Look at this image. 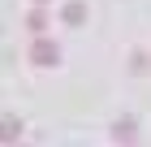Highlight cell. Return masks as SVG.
Listing matches in <instances>:
<instances>
[{
    "label": "cell",
    "instance_id": "1",
    "mask_svg": "<svg viewBox=\"0 0 151 147\" xmlns=\"http://www.w3.org/2000/svg\"><path fill=\"white\" fill-rule=\"evenodd\" d=\"M26 56H30V65H39V69H52V65L60 61V48L52 43L47 35H35V43H30V52H26Z\"/></svg>",
    "mask_w": 151,
    "mask_h": 147
},
{
    "label": "cell",
    "instance_id": "2",
    "mask_svg": "<svg viewBox=\"0 0 151 147\" xmlns=\"http://www.w3.org/2000/svg\"><path fill=\"white\" fill-rule=\"evenodd\" d=\"M134 130H138V121H134V117H116V121H112V138H116V143H134Z\"/></svg>",
    "mask_w": 151,
    "mask_h": 147
},
{
    "label": "cell",
    "instance_id": "3",
    "mask_svg": "<svg viewBox=\"0 0 151 147\" xmlns=\"http://www.w3.org/2000/svg\"><path fill=\"white\" fill-rule=\"evenodd\" d=\"M60 22L65 26H82L86 22V4H82V0H69V4L60 9Z\"/></svg>",
    "mask_w": 151,
    "mask_h": 147
},
{
    "label": "cell",
    "instance_id": "4",
    "mask_svg": "<svg viewBox=\"0 0 151 147\" xmlns=\"http://www.w3.org/2000/svg\"><path fill=\"white\" fill-rule=\"evenodd\" d=\"M0 130H4V143H17V138H22V117H13V113H4V121H0Z\"/></svg>",
    "mask_w": 151,
    "mask_h": 147
},
{
    "label": "cell",
    "instance_id": "5",
    "mask_svg": "<svg viewBox=\"0 0 151 147\" xmlns=\"http://www.w3.org/2000/svg\"><path fill=\"white\" fill-rule=\"evenodd\" d=\"M26 30L43 35V30H47V13H43V9H30V13H26Z\"/></svg>",
    "mask_w": 151,
    "mask_h": 147
},
{
    "label": "cell",
    "instance_id": "6",
    "mask_svg": "<svg viewBox=\"0 0 151 147\" xmlns=\"http://www.w3.org/2000/svg\"><path fill=\"white\" fill-rule=\"evenodd\" d=\"M147 52H134V56H129V74H147Z\"/></svg>",
    "mask_w": 151,
    "mask_h": 147
},
{
    "label": "cell",
    "instance_id": "7",
    "mask_svg": "<svg viewBox=\"0 0 151 147\" xmlns=\"http://www.w3.org/2000/svg\"><path fill=\"white\" fill-rule=\"evenodd\" d=\"M35 4H47V0H35Z\"/></svg>",
    "mask_w": 151,
    "mask_h": 147
}]
</instances>
